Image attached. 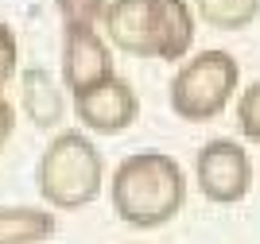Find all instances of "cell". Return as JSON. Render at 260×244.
<instances>
[{
  "label": "cell",
  "instance_id": "obj_4",
  "mask_svg": "<svg viewBox=\"0 0 260 244\" xmlns=\"http://www.w3.org/2000/svg\"><path fill=\"white\" fill-rule=\"evenodd\" d=\"M194 182L202 198L214 205H237L252 190V159L245 144L229 136L206 140L194 155Z\"/></svg>",
  "mask_w": 260,
  "mask_h": 244
},
{
  "label": "cell",
  "instance_id": "obj_8",
  "mask_svg": "<svg viewBox=\"0 0 260 244\" xmlns=\"http://www.w3.org/2000/svg\"><path fill=\"white\" fill-rule=\"evenodd\" d=\"M101 35L109 47L132 58H155L152 51V20H148V0H109L105 16H101Z\"/></svg>",
  "mask_w": 260,
  "mask_h": 244
},
{
  "label": "cell",
  "instance_id": "obj_5",
  "mask_svg": "<svg viewBox=\"0 0 260 244\" xmlns=\"http://www.w3.org/2000/svg\"><path fill=\"white\" fill-rule=\"evenodd\" d=\"M113 74V47L101 27L62 23V89H70V97H82Z\"/></svg>",
  "mask_w": 260,
  "mask_h": 244
},
{
  "label": "cell",
  "instance_id": "obj_3",
  "mask_svg": "<svg viewBox=\"0 0 260 244\" xmlns=\"http://www.w3.org/2000/svg\"><path fill=\"white\" fill-rule=\"evenodd\" d=\"M237 93H241V62L221 47H206V51H194L190 58L179 62V70L171 74V85H167V105L186 124H206V120L221 117Z\"/></svg>",
  "mask_w": 260,
  "mask_h": 244
},
{
  "label": "cell",
  "instance_id": "obj_16",
  "mask_svg": "<svg viewBox=\"0 0 260 244\" xmlns=\"http://www.w3.org/2000/svg\"><path fill=\"white\" fill-rule=\"evenodd\" d=\"M12 109H16V105H12V101H8V97H4V85H0V117H8V113H12Z\"/></svg>",
  "mask_w": 260,
  "mask_h": 244
},
{
  "label": "cell",
  "instance_id": "obj_14",
  "mask_svg": "<svg viewBox=\"0 0 260 244\" xmlns=\"http://www.w3.org/2000/svg\"><path fill=\"white\" fill-rule=\"evenodd\" d=\"M16 62H20V39L12 31V23L0 20V85L16 78Z\"/></svg>",
  "mask_w": 260,
  "mask_h": 244
},
{
  "label": "cell",
  "instance_id": "obj_15",
  "mask_svg": "<svg viewBox=\"0 0 260 244\" xmlns=\"http://www.w3.org/2000/svg\"><path fill=\"white\" fill-rule=\"evenodd\" d=\"M12 128H16V109H12L8 117H0V151H4V144L12 140Z\"/></svg>",
  "mask_w": 260,
  "mask_h": 244
},
{
  "label": "cell",
  "instance_id": "obj_9",
  "mask_svg": "<svg viewBox=\"0 0 260 244\" xmlns=\"http://www.w3.org/2000/svg\"><path fill=\"white\" fill-rule=\"evenodd\" d=\"M20 113L31 120L35 128H43V132L62 128L66 97H62V89H58V82L47 74L43 66H27V70H20Z\"/></svg>",
  "mask_w": 260,
  "mask_h": 244
},
{
  "label": "cell",
  "instance_id": "obj_10",
  "mask_svg": "<svg viewBox=\"0 0 260 244\" xmlns=\"http://www.w3.org/2000/svg\"><path fill=\"white\" fill-rule=\"evenodd\" d=\"M58 217L47 205H0V244H47Z\"/></svg>",
  "mask_w": 260,
  "mask_h": 244
},
{
  "label": "cell",
  "instance_id": "obj_13",
  "mask_svg": "<svg viewBox=\"0 0 260 244\" xmlns=\"http://www.w3.org/2000/svg\"><path fill=\"white\" fill-rule=\"evenodd\" d=\"M54 8H58L62 23H89V27H98L105 8H109V0H54Z\"/></svg>",
  "mask_w": 260,
  "mask_h": 244
},
{
  "label": "cell",
  "instance_id": "obj_1",
  "mask_svg": "<svg viewBox=\"0 0 260 244\" xmlns=\"http://www.w3.org/2000/svg\"><path fill=\"white\" fill-rule=\"evenodd\" d=\"M109 205L128 229H163L186 205V170L167 151H132L109 175Z\"/></svg>",
  "mask_w": 260,
  "mask_h": 244
},
{
  "label": "cell",
  "instance_id": "obj_11",
  "mask_svg": "<svg viewBox=\"0 0 260 244\" xmlns=\"http://www.w3.org/2000/svg\"><path fill=\"white\" fill-rule=\"evenodd\" d=\"M198 23L214 31H245L260 16V0H190Z\"/></svg>",
  "mask_w": 260,
  "mask_h": 244
},
{
  "label": "cell",
  "instance_id": "obj_7",
  "mask_svg": "<svg viewBox=\"0 0 260 244\" xmlns=\"http://www.w3.org/2000/svg\"><path fill=\"white\" fill-rule=\"evenodd\" d=\"M148 20H152V51L159 62L190 58L198 35V16L190 0H148Z\"/></svg>",
  "mask_w": 260,
  "mask_h": 244
},
{
  "label": "cell",
  "instance_id": "obj_12",
  "mask_svg": "<svg viewBox=\"0 0 260 244\" xmlns=\"http://www.w3.org/2000/svg\"><path fill=\"white\" fill-rule=\"evenodd\" d=\"M233 120H237L241 140L249 144H260V78L249 82L237 93V105H233Z\"/></svg>",
  "mask_w": 260,
  "mask_h": 244
},
{
  "label": "cell",
  "instance_id": "obj_6",
  "mask_svg": "<svg viewBox=\"0 0 260 244\" xmlns=\"http://www.w3.org/2000/svg\"><path fill=\"white\" fill-rule=\"evenodd\" d=\"M74 117L93 136H120L140 117V93L132 89L128 78L113 74L109 82L93 85L89 93L74 97Z\"/></svg>",
  "mask_w": 260,
  "mask_h": 244
},
{
  "label": "cell",
  "instance_id": "obj_2",
  "mask_svg": "<svg viewBox=\"0 0 260 244\" xmlns=\"http://www.w3.org/2000/svg\"><path fill=\"white\" fill-rule=\"evenodd\" d=\"M35 190L47 210H86L105 190V159L82 128H58L35 163Z\"/></svg>",
  "mask_w": 260,
  "mask_h": 244
}]
</instances>
